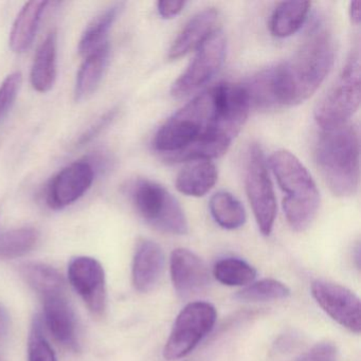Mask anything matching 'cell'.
<instances>
[{"mask_svg": "<svg viewBox=\"0 0 361 361\" xmlns=\"http://www.w3.org/2000/svg\"><path fill=\"white\" fill-rule=\"evenodd\" d=\"M334 61L333 31L319 20L288 61L269 68L276 107L295 106L308 100L324 82Z\"/></svg>", "mask_w": 361, "mask_h": 361, "instance_id": "1", "label": "cell"}, {"mask_svg": "<svg viewBox=\"0 0 361 361\" xmlns=\"http://www.w3.org/2000/svg\"><path fill=\"white\" fill-rule=\"evenodd\" d=\"M314 160L321 176L338 197H350L358 191L360 181V139L357 126L346 123L322 130Z\"/></svg>", "mask_w": 361, "mask_h": 361, "instance_id": "2", "label": "cell"}, {"mask_svg": "<svg viewBox=\"0 0 361 361\" xmlns=\"http://www.w3.org/2000/svg\"><path fill=\"white\" fill-rule=\"evenodd\" d=\"M269 166L281 190L286 194L283 210L291 229L302 232L307 229L320 206V193L312 175L304 164L288 151L274 152Z\"/></svg>", "mask_w": 361, "mask_h": 361, "instance_id": "3", "label": "cell"}, {"mask_svg": "<svg viewBox=\"0 0 361 361\" xmlns=\"http://www.w3.org/2000/svg\"><path fill=\"white\" fill-rule=\"evenodd\" d=\"M216 119L214 90H206L169 118L154 137L153 147L166 157L176 155L206 136Z\"/></svg>", "mask_w": 361, "mask_h": 361, "instance_id": "4", "label": "cell"}, {"mask_svg": "<svg viewBox=\"0 0 361 361\" xmlns=\"http://www.w3.org/2000/svg\"><path fill=\"white\" fill-rule=\"evenodd\" d=\"M360 106V54L350 52L341 75L314 109V120L322 130L348 123Z\"/></svg>", "mask_w": 361, "mask_h": 361, "instance_id": "5", "label": "cell"}, {"mask_svg": "<svg viewBox=\"0 0 361 361\" xmlns=\"http://www.w3.org/2000/svg\"><path fill=\"white\" fill-rule=\"evenodd\" d=\"M130 195L137 212L156 229L176 235L189 231L183 208L164 185L149 179H138L130 187Z\"/></svg>", "mask_w": 361, "mask_h": 361, "instance_id": "6", "label": "cell"}, {"mask_svg": "<svg viewBox=\"0 0 361 361\" xmlns=\"http://www.w3.org/2000/svg\"><path fill=\"white\" fill-rule=\"evenodd\" d=\"M217 312L208 302H191L181 310L175 320L164 348L166 360H179L188 356L212 331Z\"/></svg>", "mask_w": 361, "mask_h": 361, "instance_id": "7", "label": "cell"}, {"mask_svg": "<svg viewBox=\"0 0 361 361\" xmlns=\"http://www.w3.org/2000/svg\"><path fill=\"white\" fill-rule=\"evenodd\" d=\"M245 188L259 231L263 235H270L276 221V200L265 155L257 145H251L248 151Z\"/></svg>", "mask_w": 361, "mask_h": 361, "instance_id": "8", "label": "cell"}, {"mask_svg": "<svg viewBox=\"0 0 361 361\" xmlns=\"http://www.w3.org/2000/svg\"><path fill=\"white\" fill-rule=\"evenodd\" d=\"M227 42L221 30L211 35L196 51L192 62L174 82L171 94L183 98L208 83L221 69L225 61Z\"/></svg>", "mask_w": 361, "mask_h": 361, "instance_id": "9", "label": "cell"}, {"mask_svg": "<svg viewBox=\"0 0 361 361\" xmlns=\"http://www.w3.org/2000/svg\"><path fill=\"white\" fill-rule=\"evenodd\" d=\"M312 295L318 305L334 321L355 334L361 331V304L358 295L336 283L317 280Z\"/></svg>", "mask_w": 361, "mask_h": 361, "instance_id": "10", "label": "cell"}, {"mask_svg": "<svg viewBox=\"0 0 361 361\" xmlns=\"http://www.w3.org/2000/svg\"><path fill=\"white\" fill-rule=\"evenodd\" d=\"M71 285L85 302L90 312L100 316L106 308L105 272L100 262L90 257H78L68 266Z\"/></svg>", "mask_w": 361, "mask_h": 361, "instance_id": "11", "label": "cell"}, {"mask_svg": "<svg viewBox=\"0 0 361 361\" xmlns=\"http://www.w3.org/2000/svg\"><path fill=\"white\" fill-rule=\"evenodd\" d=\"M94 180V166L88 161H77L63 169L48 187L46 202L54 210H61L79 200Z\"/></svg>", "mask_w": 361, "mask_h": 361, "instance_id": "12", "label": "cell"}, {"mask_svg": "<svg viewBox=\"0 0 361 361\" xmlns=\"http://www.w3.org/2000/svg\"><path fill=\"white\" fill-rule=\"evenodd\" d=\"M171 279L181 298L202 293L210 283V274L204 262L188 249H175L170 259Z\"/></svg>", "mask_w": 361, "mask_h": 361, "instance_id": "13", "label": "cell"}, {"mask_svg": "<svg viewBox=\"0 0 361 361\" xmlns=\"http://www.w3.org/2000/svg\"><path fill=\"white\" fill-rule=\"evenodd\" d=\"M219 13L213 8L202 10L187 23L169 50L170 61L178 60L197 50L211 35L219 30Z\"/></svg>", "mask_w": 361, "mask_h": 361, "instance_id": "14", "label": "cell"}, {"mask_svg": "<svg viewBox=\"0 0 361 361\" xmlns=\"http://www.w3.org/2000/svg\"><path fill=\"white\" fill-rule=\"evenodd\" d=\"M44 324L56 341L69 348H77V322L75 312L64 293L43 298Z\"/></svg>", "mask_w": 361, "mask_h": 361, "instance_id": "15", "label": "cell"}, {"mask_svg": "<svg viewBox=\"0 0 361 361\" xmlns=\"http://www.w3.org/2000/svg\"><path fill=\"white\" fill-rule=\"evenodd\" d=\"M164 268V255L159 245L142 240L137 245L133 259L132 278L135 288L149 293L155 288Z\"/></svg>", "mask_w": 361, "mask_h": 361, "instance_id": "16", "label": "cell"}, {"mask_svg": "<svg viewBox=\"0 0 361 361\" xmlns=\"http://www.w3.org/2000/svg\"><path fill=\"white\" fill-rule=\"evenodd\" d=\"M219 173L213 162L207 160L192 161L176 177V189L180 193L193 197H202L212 190Z\"/></svg>", "mask_w": 361, "mask_h": 361, "instance_id": "17", "label": "cell"}, {"mask_svg": "<svg viewBox=\"0 0 361 361\" xmlns=\"http://www.w3.org/2000/svg\"><path fill=\"white\" fill-rule=\"evenodd\" d=\"M58 35L52 31L44 39L35 56L30 80L32 87L39 92H48L56 79Z\"/></svg>", "mask_w": 361, "mask_h": 361, "instance_id": "18", "label": "cell"}, {"mask_svg": "<svg viewBox=\"0 0 361 361\" xmlns=\"http://www.w3.org/2000/svg\"><path fill=\"white\" fill-rule=\"evenodd\" d=\"M47 1H29L16 18L10 35V47L16 54L27 51L32 45Z\"/></svg>", "mask_w": 361, "mask_h": 361, "instance_id": "19", "label": "cell"}, {"mask_svg": "<svg viewBox=\"0 0 361 361\" xmlns=\"http://www.w3.org/2000/svg\"><path fill=\"white\" fill-rule=\"evenodd\" d=\"M312 3L283 1L276 6L270 18V33L278 39H286L297 33L307 20Z\"/></svg>", "mask_w": 361, "mask_h": 361, "instance_id": "20", "label": "cell"}, {"mask_svg": "<svg viewBox=\"0 0 361 361\" xmlns=\"http://www.w3.org/2000/svg\"><path fill=\"white\" fill-rule=\"evenodd\" d=\"M109 56H111V48H109V44L106 43L96 51L85 56V61L78 73L77 82H75V100H85L90 94H94L109 65Z\"/></svg>", "mask_w": 361, "mask_h": 361, "instance_id": "21", "label": "cell"}, {"mask_svg": "<svg viewBox=\"0 0 361 361\" xmlns=\"http://www.w3.org/2000/svg\"><path fill=\"white\" fill-rule=\"evenodd\" d=\"M23 278L42 298L65 293L62 274L43 263H27L20 269Z\"/></svg>", "mask_w": 361, "mask_h": 361, "instance_id": "22", "label": "cell"}, {"mask_svg": "<svg viewBox=\"0 0 361 361\" xmlns=\"http://www.w3.org/2000/svg\"><path fill=\"white\" fill-rule=\"evenodd\" d=\"M211 215L224 229L235 230L244 226L247 215L242 202L228 192L221 191L211 197Z\"/></svg>", "mask_w": 361, "mask_h": 361, "instance_id": "23", "label": "cell"}, {"mask_svg": "<svg viewBox=\"0 0 361 361\" xmlns=\"http://www.w3.org/2000/svg\"><path fill=\"white\" fill-rule=\"evenodd\" d=\"M120 11H121V5L113 6L99 14L88 25L79 44V52L81 56H87L88 54L99 49L101 46L109 43L107 35H109L113 25L115 24Z\"/></svg>", "mask_w": 361, "mask_h": 361, "instance_id": "24", "label": "cell"}, {"mask_svg": "<svg viewBox=\"0 0 361 361\" xmlns=\"http://www.w3.org/2000/svg\"><path fill=\"white\" fill-rule=\"evenodd\" d=\"M214 278L226 286H248L257 278V270L244 259L225 257L213 267Z\"/></svg>", "mask_w": 361, "mask_h": 361, "instance_id": "25", "label": "cell"}, {"mask_svg": "<svg viewBox=\"0 0 361 361\" xmlns=\"http://www.w3.org/2000/svg\"><path fill=\"white\" fill-rule=\"evenodd\" d=\"M39 233L35 228H20L0 235V257L16 259L30 252L39 242Z\"/></svg>", "mask_w": 361, "mask_h": 361, "instance_id": "26", "label": "cell"}, {"mask_svg": "<svg viewBox=\"0 0 361 361\" xmlns=\"http://www.w3.org/2000/svg\"><path fill=\"white\" fill-rule=\"evenodd\" d=\"M290 295V289L281 281L264 279L238 291L236 299L244 302H267L286 299Z\"/></svg>", "mask_w": 361, "mask_h": 361, "instance_id": "27", "label": "cell"}, {"mask_svg": "<svg viewBox=\"0 0 361 361\" xmlns=\"http://www.w3.org/2000/svg\"><path fill=\"white\" fill-rule=\"evenodd\" d=\"M43 326L41 317H35L29 335V361H56V353L46 338Z\"/></svg>", "mask_w": 361, "mask_h": 361, "instance_id": "28", "label": "cell"}, {"mask_svg": "<svg viewBox=\"0 0 361 361\" xmlns=\"http://www.w3.org/2000/svg\"><path fill=\"white\" fill-rule=\"evenodd\" d=\"M22 86V75L14 73L8 75L5 81L0 85V122L9 113L18 96Z\"/></svg>", "mask_w": 361, "mask_h": 361, "instance_id": "29", "label": "cell"}, {"mask_svg": "<svg viewBox=\"0 0 361 361\" xmlns=\"http://www.w3.org/2000/svg\"><path fill=\"white\" fill-rule=\"evenodd\" d=\"M337 354V346L333 342H320L300 357L298 361H336Z\"/></svg>", "mask_w": 361, "mask_h": 361, "instance_id": "30", "label": "cell"}, {"mask_svg": "<svg viewBox=\"0 0 361 361\" xmlns=\"http://www.w3.org/2000/svg\"><path fill=\"white\" fill-rule=\"evenodd\" d=\"M116 113H117V111H116L115 109H113V111H109V113L102 116V117H101L100 119H99L98 121L92 126V128H88L87 132H85L82 135L81 138L78 141V145H79V147L85 145L86 143L90 142L92 139L98 137V135H100L101 132H102L104 128H106L107 126L111 124V122L113 121L114 118H115Z\"/></svg>", "mask_w": 361, "mask_h": 361, "instance_id": "31", "label": "cell"}, {"mask_svg": "<svg viewBox=\"0 0 361 361\" xmlns=\"http://www.w3.org/2000/svg\"><path fill=\"white\" fill-rule=\"evenodd\" d=\"M187 3L185 1H158L157 11L159 16L164 20H171V18H176L180 12L183 11V8L185 7Z\"/></svg>", "mask_w": 361, "mask_h": 361, "instance_id": "32", "label": "cell"}, {"mask_svg": "<svg viewBox=\"0 0 361 361\" xmlns=\"http://www.w3.org/2000/svg\"><path fill=\"white\" fill-rule=\"evenodd\" d=\"M10 319L7 310L0 304V338L5 337L9 331Z\"/></svg>", "mask_w": 361, "mask_h": 361, "instance_id": "33", "label": "cell"}, {"mask_svg": "<svg viewBox=\"0 0 361 361\" xmlns=\"http://www.w3.org/2000/svg\"><path fill=\"white\" fill-rule=\"evenodd\" d=\"M350 18L353 24L358 26L361 20V1L356 0L350 3Z\"/></svg>", "mask_w": 361, "mask_h": 361, "instance_id": "34", "label": "cell"}, {"mask_svg": "<svg viewBox=\"0 0 361 361\" xmlns=\"http://www.w3.org/2000/svg\"><path fill=\"white\" fill-rule=\"evenodd\" d=\"M0 361H4L3 358H1V357H0Z\"/></svg>", "mask_w": 361, "mask_h": 361, "instance_id": "35", "label": "cell"}]
</instances>
